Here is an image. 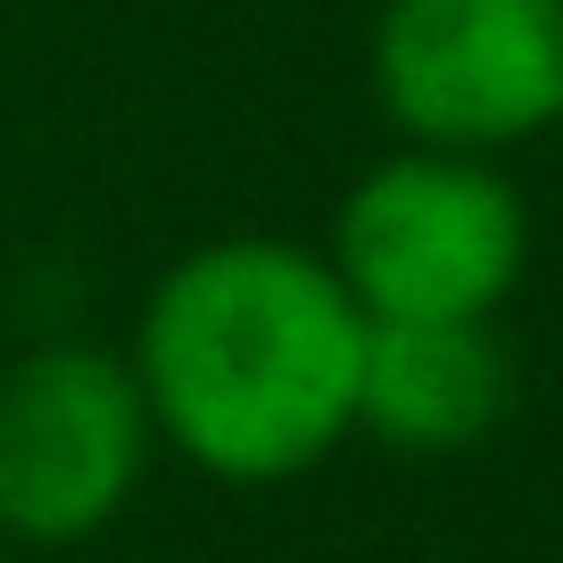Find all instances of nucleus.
Here are the masks:
<instances>
[{
	"label": "nucleus",
	"instance_id": "f257e3e1",
	"mask_svg": "<svg viewBox=\"0 0 563 563\" xmlns=\"http://www.w3.org/2000/svg\"><path fill=\"white\" fill-rule=\"evenodd\" d=\"M365 307L323 249L232 232L175 257L141 307L133 382L158 440L232 489L299 481L356 431Z\"/></svg>",
	"mask_w": 563,
	"mask_h": 563
},
{
	"label": "nucleus",
	"instance_id": "f03ea898",
	"mask_svg": "<svg viewBox=\"0 0 563 563\" xmlns=\"http://www.w3.org/2000/svg\"><path fill=\"white\" fill-rule=\"evenodd\" d=\"M323 257L365 323H489L530 265V216L489 158L406 141L356 175Z\"/></svg>",
	"mask_w": 563,
	"mask_h": 563
},
{
	"label": "nucleus",
	"instance_id": "7ed1b4c3",
	"mask_svg": "<svg viewBox=\"0 0 563 563\" xmlns=\"http://www.w3.org/2000/svg\"><path fill=\"white\" fill-rule=\"evenodd\" d=\"M150 398L133 356L58 340L0 373V539L75 547L100 539L150 473Z\"/></svg>",
	"mask_w": 563,
	"mask_h": 563
},
{
	"label": "nucleus",
	"instance_id": "20e7f679",
	"mask_svg": "<svg viewBox=\"0 0 563 563\" xmlns=\"http://www.w3.org/2000/svg\"><path fill=\"white\" fill-rule=\"evenodd\" d=\"M373 91L406 141L497 158L563 108V0H382Z\"/></svg>",
	"mask_w": 563,
	"mask_h": 563
},
{
	"label": "nucleus",
	"instance_id": "39448f33",
	"mask_svg": "<svg viewBox=\"0 0 563 563\" xmlns=\"http://www.w3.org/2000/svg\"><path fill=\"white\" fill-rule=\"evenodd\" d=\"M514 406V356L489 323H373L356 373V431L406 456H456Z\"/></svg>",
	"mask_w": 563,
	"mask_h": 563
},
{
	"label": "nucleus",
	"instance_id": "423d86ee",
	"mask_svg": "<svg viewBox=\"0 0 563 563\" xmlns=\"http://www.w3.org/2000/svg\"><path fill=\"white\" fill-rule=\"evenodd\" d=\"M0 563H9V539H0Z\"/></svg>",
	"mask_w": 563,
	"mask_h": 563
},
{
	"label": "nucleus",
	"instance_id": "0eeeda50",
	"mask_svg": "<svg viewBox=\"0 0 563 563\" xmlns=\"http://www.w3.org/2000/svg\"><path fill=\"white\" fill-rule=\"evenodd\" d=\"M555 133H563V108H555Z\"/></svg>",
	"mask_w": 563,
	"mask_h": 563
}]
</instances>
